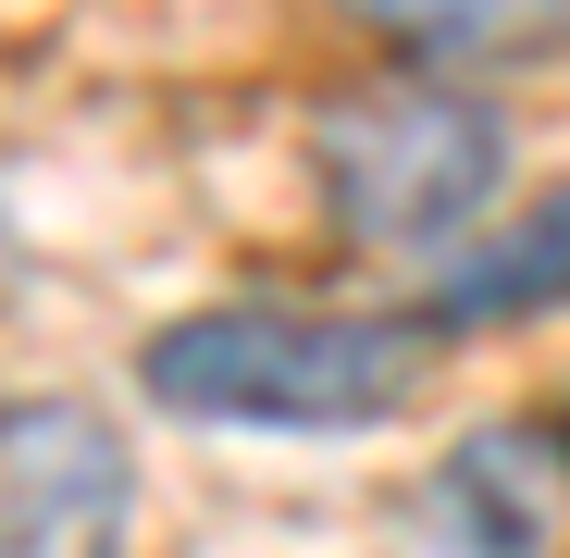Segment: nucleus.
Listing matches in <instances>:
<instances>
[{
  "mask_svg": "<svg viewBox=\"0 0 570 558\" xmlns=\"http://www.w3.org/2000/svg\"><path fill=\"white\" fill-rule=\"evenodd\" d=\"M558 533H570V459H546L533 422L459 434L410 497L422 558H558Z\"/></svg>",
  "mask_w": 570,
  "mask_h": 558,
  "instance_id": "nucleus-4",
  "label": "nucleus"
},
{
  "mask_svg": "<svg viewBox=\"0 0 570 558\" xmlns=\"http://www.w3.org/2000/svg\"><path fill=\"white\" fill-rule=\"evenodd\" d=\"M570 298V186L546 212H521L509 236H484L446 286H434V311L422 323H521V311H558Z\"/></svg>",
  "mask_w": 570,
  "mask_h": 558,
  "instance_id": "nucleus-5",
  "label": "nucleus"
},
{
  "mask_svg": "<svg viewBox=\"0 0 570 558\" xmlns=\"http://www.w3.org/2000/svg\"><path fill=\"white\" fill-rule=\"evenodd\" d=\"M137 385L174 422H273V434H360L422 398V323L347 311H186L137 347Z\"/></svg>",
  "mask_w": 570,
  "mask_h": 558,
  "instance_id": "nucleus-1",
  "label": "nucleus"
},
{
  "mask_svg": "<svg viewBox=\"0 0 570 558\" xmlns=\"http://www.w3.org/2000/svg\"><path fill=\"white\" fill-rule=\"evenodd\" d=\"M125 434L75 398H13L0 410V558H125Z\"/></svg>",
  "mask_w": 570,
  "mask_h": 558,
  "instance_id": "nucleus-3",
  "label": "nucleus"
},
{
  "mask_svg": "<svg viewBox=\"0 0 570 558\" xmlns=\"http://www.w3.org/2000/svg\"><path fill=\"white\" fill-rule=\"evenodd\" d=\"M311 174H323V212L335 236L360 248H446L471 212L509 186V125L497 100H471V87H360L311 125Z\"/></svg>",
  "mask_w": 570,
  "mask_h": 558,
  "instance_id": "nucleus-2",
  "label": "nucleus"
},
{
  "mask_svg": "<svg viewBox=\"0 0 570 558\" xmlns=\"http://www.w3.org/2000/svg\"><path fill=\"white\" fill-rule=\"evenodd\" d=\"M372 38L397 50H434V62H497V50H533L570 26V0H347Z\"/></svg>",
  "mask_w": 570,
  "mask_h": 558,
  "instance_id": "nucleus-6",
  "label": "nucleus"
},
{
  "mask_svg": "<svg viewBox=\"0 0 570 558\" xmlns=\"http://www.w3.org/2000/svg\"><path fill=\"white\" fill-rule=\"evenodd\" d=\"M558 447H570V422H558Z\"/></svg>",
  "mask_w": 570,
  "mask_h": 558,
  "instance_id": "nucleus-7",
  "label": "nucleus"
}]
</instances>
